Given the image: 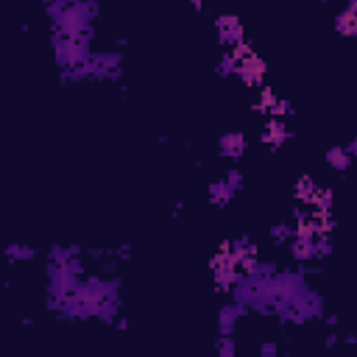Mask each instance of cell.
<instances>
[{
	"label": "cell",
	"mask_w": 357,
	"mask_h": 357,
	"mask_svg": "<svg viewBox=\"0 0 357 357\" xmlns=\"http://www.w3.org/2000/svg\"><path fill=\"white\" fill-rule=\"evenodd\" d=\"M226 182H229L232 187H240V173H237V170H232V173H229V178H226Z\"/></svg>",
	"instance_id": "obj_7"
},
{
	"label": "cell",
	"mask_w": 357,
	"mask_h": 357,
	"mask_svg": "<svg viewBox=\"0 0 357 357\" xmlns=\"http://www.w3.org/2000/svg\"><path fill=\"white\" fill-rule=\"evenodd\" d=\"M335 28H338L341 34H346V37H354V34H357V11H354V9L343 11V14L338 17Z\"/></svg>",
	"instance_id": "obj_3"
},
{
	"label": "cell",
	"mask_w": 357,
	"mask_h": 357,
	"mask_svg": "<svg viewBox=\"0 0 357 357\" xmlns=\"http://www.w3.org/2000/svg\"><path fill=\"white\" fill-rule=\"evenodd\" d=\"M288 137V129H285V123H279V120H268V126H265V137L263 140L268 142L271 148H276L279 142Z\"/></svg>",
	"instance_id": "obj_2"
},
{
	"label": "cell",
	"mask_w": 357,
	"mask_h": 357,
	"mask_svg": "<svg viewBox=\"0 0 357 357\" xmlns=\"http://www.w3.org/2000/svg\"><path fill=\"white\" fill-rule=\"evenodd\" d=\"M232 190L235 187H232L229 182H215L210 187V195H212V201H218V204H226V201L232 198Z\"/></svg>",
	"instance_id": "obj_5"
},
{
	"label": "cell",
	"mask_w": 357,
	"mask_h": 357,
	"mask_svg": "<svg viewBox=\"0 0 357 357\" xmlns=\"http://www.w3.org/2000/svg\"><path fill=\"white\" fill-rule=\"evenodd\" d=\"M349 162H352V154H349L346 148H332V151H329V165H332V168L346 170Z\"/></svg>",
	"instance_id": "obj_4"
},
{
	"label": "cell",
	"mask_w": 357,
	"mask_h": 357,
	"mask_svg": "<svg viewBox=\"0 0 357 357\" xmlns=\"http://www.w3.org/2000/svg\"><path fill=\"white\" fill-rule=\"evenodd\" d=\"M290 232H293V229H290V223H279V226H273L271 235H273V240H288Z\"/></svg>",
	"instance_id": "obj_6"
},
{
	"label": "cell",
	"mask_w": 357,
	"mask_h": 357,
	"mask_svg": "<svg viewBox=\"0 0 357 357\" xmlns=\"http://www.w3.org/2000/svg\"><path fill=\"white\" fill-rule=\"evenodd\" d=\"M243 148H246V140H243L240 134H223V140H221V151L226 154V157L237 159V157L243 154Z\"/></svg>",
	"instance_id": "obj_1"
}]
</instances>
